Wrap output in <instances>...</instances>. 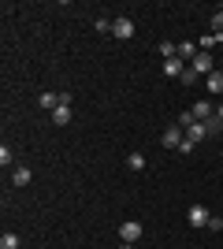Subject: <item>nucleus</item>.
Instances as JSON below:
<instances>
[{"mask_svg":"<svg viewBox=\"0 0 223 249\" xmlns=\"http://www.w3.org/2000/svg\"><path fill=\"white\" fill-rule=\"evenodd\" d=\"M212 67H216L212 52H197V56H193V60H190V71H193V74H205V78L212 74Z\"/></svg>","mask_w":223,"mask_h":249,"instance_id":"f257e3e1","label":"nucleus"},{"mask_svg":"<svg viewBox=\"0 0 223 249\" xmlns=\"http://www.w3.org/2000/svg\"><path fill=\"white\" fill-rule=\"evenodd\" d=\"M208 219H212V212L205 205H190V212H186V223H190V227H208Z\"/></svg>","mask_w":223,"mask_h":249,"instance_id":"f03ea898","label":"nucleus"},{"mask_svg":"<svg viewBox=\"0 0 223 249\" xmlns=\"http://www.w3.org/2000/svg\"><path fill=\"white\" fill-rule=\"evenodd\" d=\"M119 238L134 246V242L141 238V223H138V219H123V223H119Z\"/></svg>","mask_w":223,"mask_h":249,"instance_id":"7ed1b4c3","label":"nucleus"},{"mask_svg":"<svg viewBox=\"0 0 223 249\" xmlns=\"http://www.w3.org/2000/svg\"><path fill=\"white\" fill-rule=\"evenodd\" d=\"M60 101H64V104L52 112V123L56 126H67V123H71V93H60Z\"/></svg>","mask_w":223,"mask_h":249,"instance_id":"20e7f679","label":"nucleus"},{"mask_svg":"<svg viewBox=\"0 0 223 249\" xmlns=\"http://www.w3.org/2000/svg\"><path fill=\"white\" fill-rule=\"evenodd\" d=\"M112 34H116L119 41H130V37H134V22L130 19H116L112 22Z\"/></svg>","mask_w":223,"mask_h":249,"instance_id":"39448f33","label":"nucleus"},{"mask_svg":"<svg viewBox=\"0 0 223 249\" xmlns=\"http://www.w3.org/2000/svg\"><path fill=\"white\" fill-rule=\"evenodd\" d=\"M179 145H182V126L175 123V126L164 130V149H179Z\"/></svg>","mask_w":223,"mask_h":249,"instance_id":"423d86ee","label":"nucleus"},{"mask_svg":"<svg viewBox=\"0 0 223 249\" xmlns=\"http://www.w3.org/2000/svg\"><path fill=\"white\" fill-rule=\"evenodd\" d=\"M205 86H208V93H212V97H220L223 93V71H212L208 78H205Z\"/></svg>","mask_w":223,"mask_h":249,"instance_id":"0eeeda50","label":"nucleus"},{"mask_svg":"<svg viewBox=\"0 0 223 249\" xmlns=\"http://www.w3.org/2000/svg\"><path fill=\"white\" fill-rule=\"evenodd\" d=\"M182 71H186V63L175 56V60H164V74H171V78H182Z\"/></svg>","mask_w":223,"mask_h":249,"instance_id":"6e6552de","label":"nucleus"},{"mask_svg":"<svg viewBox=\"0 0 223 249\" xmlns=\"http://www.w3.org/2000/svg\"><path fill=\"white\" fill-rule=\"evenodd\" d=\"M190 112H193V115H197V119H201V123H205L208 115H216V108H212V101H197V104H193V108H190Z\"/></svg>","mask_w":223,"mask_h":249,"instance_id":"1a4fd4ad","label":"nucleus"},{"mask_svg":"<svg viewBox=\"0 0 223 249\" xmlns=\"http://www.w3.org/2000/svg\"><path fill=\"white\" fill-rule=\"evenodd\" d=\"M11 186H30V167H15V171H11Z\"/></svg>","mask_w":223,"mask_h":249,"instance_id":"9d476101","label":"nucleus"},{"mask_svg":"<svg viewBox=\"0 0 223 249\" xmlns=\"http://www.w3.org/2000/svg\"><path fill=\"white\" fill-rule=\"evenodd\" d=\"M220 41H223V34H205L201 41H197V49H201V52H212Z\"/></svg>","mask_w":223,"mask_h":249,"instance_id":"9b49d317","label":"nucleus"},{"mask_svg":"<svg viewBox=\"0 0 223 249\" xmlns=\"http://www.w3.org/2000/svg\"><path fill=\"white\" fill-rule=\"evenodd\" d=\"M197 52H201V49H197L193 41H182V45H179V60H182V63H190L193 56H197Z\"/></svg>","mask_w":223,"mask_h":249,"instance_id":"f8f14e48","label":"nucleus"},{"mask_svg":"<svg viewBox=\"0 0 223 249\" xmlns=\"http://www.w3.org/2000/svg\"><path fill=\"white\" fill-rule=\"evenodd\" d=\"M37 104H41V108H49V112H56L64 101H60V93H41V97H37Z\"/></svg>","mask_w":223,"mask_h":249,"instance_id":"ddd939ff","label":"nucleus"},{"mask_svg":"<svg viewBox=\"0 0 223 249\" xmlns=\"http://www.w3.org/2000/svg\"><path fill=\"white\" fill-rule=\"evenodd\" d=\"M186 138H190V142H205V138H208L205 123H193V126H186Z\"/></svg>","mask_w":223,"mask_h":249,"instance_id":"4468645a","label":"nucleus"},{"mask_svg":"<svg viewBox=\"0 0 223 249\" xmlns=\"http://www.w3.org/2000/svg\"><path fill=\"white\" fill-rule=\"evenodd\" d=\"M0 249H19V234H15V231H4V238H0Z\"/></svg>","mask_w":223,"mask_h":249,"instance_id":"2eb2a0df","label":"nucleus"},{"mask_svg":"<svg viewBox=\"0 0 223 249\" xmlns=\"http://www.w3.org/2000/svg\"><path fill=\"white\" fill-rule=\"evenodd\" d=\"M205 130H208V134H220V130H223V119H220V115H208V119H205Z\"/></svg>","mask_w":223,"mask_h":249,"instance_id":"dca6fc26","label":"nucleus"},{"mask_svg":"<svg viewBox=\"0 0 223 249\" xmlns=\"http://www.w3.org/2000/svg\"><path fill=\"white\" fill-rule=\"evenodd\" d=\"M160 52H164V60H175V56H179V45L175 41H160Z\"/></svg>","mask_w":223,"mask_h":249,"instance_id":"f3484780","label":"nucleus"},{"mask_svg":"<svg viewBox=\"0 0 223 249\" xmlns=\"http://www.w3.org/2000/svg\"><path fill=\"white\" fill-rule=\"evenodd\" d=\"M127 167H130V171H141V167H145V156H141V153H130L127 156Z\"/></svg>","mask_w":223,"mask_h":249,"instance_id":"a211bd4d","label":"nucleus"},{"mask_svg":"<svg viewBox=\"0 0 223 249\" xmlns=\"http://www.w3.org/2000/svg\"><path fill=\"white\" fill-rule=\"evenodd\" d=\"M197 78H201V74H193V71H190V63H186V71H182V78H179V82H182V86H193Z\"/></svg>","mask_w":223,"mask_h":249,"instance_id":"6ab92c4d","label":"nucleus"},{"mask_svg":"<svg viewBox=\"0 0 223 249\" xmlns=\"http://www.w3.org/2000/svg\"><path fill=\"white\" fill-rule=\"evenodd\" d=\"M193 123H201L193 112H182V115H179V126H193Z\"/></svg>","mask_w":223,"mask_h":249,"instance_id":"aec40b11","label":"nucleus"},{"mask_svg":"<svg viewBox=\"0 0 223 249\" xmlns=\"http://www.w3.org/2000/svg\"><path fill=\"white\" fill-rule=\"evenodd\" d=\"M212 34H223V11H212Z\"/></svg>","mask_w":223,"mask_h":249,"instance_id":"412c9836","label":"nucleus"},{"mask_svg":"<svg viewBox=\"0 0 223 249\" xmlns=\"http://www.w3.org/2000/svg\"><path fill=\"white\" fill-rule=\"evenodd\" d=\"M0 164H4V167L11 164V149H8V145H0Z\"/></svg>","mask_w":223,"mask_h":249,"instance_id":"4be33fe9","label":"nucleus"},{"mask_svg":"<svg viewBox=\"0 0 223 249\" xmlns=\"http://www.w3.org/2000/svg\"><path fill=\"white\" fill-rule=\"evenodd\" d=\"M216 115H220V119H223V101H220V104H216Z\"/></svg>","mask_w":223,"mask_h":249,"instance_id":"5701e85b","label":"nucleus"},{"mask_svg":"<svg viewBox=\"0 0 223 249\" xmlns=\"http://www.w3.org/2000/svg\"><path fill=\"white\" fill-rule=\"evenodd\" d=\"M119 249H134V246H130V242H123V246H119Z\"/></svg>","mask_w":223,"mask_h":249,"instance_id":"b1692460","label":"nucleus"}]
</instances>
